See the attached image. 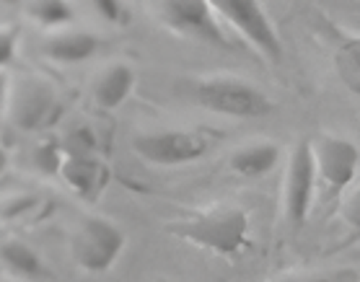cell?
Returning a JSON list of instances; mask_svg holds the SVG:
<instances>
[{
	"instance_id": "7",
	"label": "cell",
	"mask_w": 360,
	"mask_h": 282,
	"mask_svg": "<svg viewBox=\"0 0 360 282\" xmlns=\"http://www.w3.org/2000/svg\"><path fill=\"white\" fill-rule=\"evenodd\" d=\"M316 181H319V174H316L311 140H301L290 150L285 169V184H283V207H285L288 223L293 228H301L306 223V218H309Z\"/></svg>"
},
{
	"instance_id": "5",
	"label": "cell",
	"mask_w": 360,
	"mask_h": 282,
	"mask_svg": "<svg viewBox=\"0 0 360 282\" xmlns=\"http://www.w3.org/2000/svg\"><path fill=\"white\" fill-rule=\"evenodd\" d=\"M215 13L226 24L244 37L254 49H259L267 60L280 63L283 60V41H280L270 16L254 0H215Z\"/></svg>"
},
{
	"instance_id": "13",
	"label": "cell",
	"mask_w": 360,
	"mask_h": 282,
	"mask_svg": "<svg viewBox=\"0 0 360 282\" xmlns=\"http://www.w3.org/2000/svg\"><path fill=\"white\" fill-rule=\"evenodd\" d=\"M98 47H101V39L96 34L70 29V32L52 34L44 41V55L60 65H78L91 60L98 52Z\"/></svg>"
},
{
	"instance_id": "17",
	"label": "cell",
	"mask_w": 360,
	"mask_h": 282,
	"mask_svg": "<svg viewBox=\"0 0 360 282\" xmlns=\"http://www.w3.org/2000/svg\"><path fill=\"white\" fill-rule=\"evenodd\" d=\"M65 158H68V150L60 140H44V143H39V146L34 148L32 163L44 177H60Z\"/></svg>"
},
{
	"instance_id": "22",
	"label": "cell",
	"mask_w": 360,
	"mask_h": 282,
	"mask_svg": "<svg viewBox=\"0 0 360 282\" xmlns=\"http://www.w3.org/2000/svg\"><path fill=\"white\" fill-rule=\"evenodd\" d=\"M288 282H337V277H332V274H309V277H298V280Z\"/></svg>"
},
{
	"instance_id": "20",
	"label": "cell",
	"mask_w": 360,
	"mask_h": 282,
	"mask_svg": "<svg viewBox=\"0 0 360 282\" xmlns=\"http://www.w3.org/2000/svg\"><path fill=\"white\" fill-rule=\"evenodd\" d=\"M91 6H94V11H96L98 16L107 18L109 24H122L124 21V6L117 3V0H96Z\"/></svg>"
},
{
	"instance_id": "10",
	"label": "cell",
	"mask_w": 360,
	"mask_h": 282,
	"mask_svg": "<svg viewBox=\"0 0 360 282\" xmlns=\"http://www.w3.org/2000/svg\"><path fill=\"white\" fill-rule=\"evenodd\" d=\"M60 177L83 202H98L112 181V166L101 155H68Z\"/></svg>"
},
{
	"instance_id": "6",
	"label": "cell",
	"mask_w": 360,
	"mask_h": 282,
	"mask_svg": "<svg viewBox=\"0 0 360 282\" xmlns=\"http://www.w3.org/2000/svg\"><path fill=\"white\" fill-rule=\"evenodd\" d=\"M158 18L164 21L172 32L189 37V39L205 41L210 47L231 49V39L218 24L213 3L205 0H174V3H156Z\"/></svg>"
},
{
	"instance_id": "1",
	"label": "cell",
	"mask_w": 360,
	"mask_h": 282,
	"mask_svg": "<svg viewBox=\"0 0 360 282\" xmlns=\"http://www.w3.org/2000/svg\"><path fill=\"white\" fill-rule=\"evenodd\" d=\"M176 238L195 243L197 249L213 251L218 257H238L249 249V212L236 205H215L197 210L195 215L169 226Z\"/></svg>"
},
{
	"instance_id": "18",
	"label": "cell",
	"mask_w": 360,
	"mask_h": 282,
	"mask_svg": "<svg viewBox=\"0 0 360 282\" xmlns=\"http://www.w3.org/2000/svg\"><path fill=\"white\" fill-rule=\"evenodd\" d=\"M68 155H98V135L91 124H75L63 140Z\"/></svg>"
},
{
	"instance_id": "11",
	"label": "cell",
	"mask_w": 360,
	"mask_h": 282,
	"mask_svg": "<svg viewBox=\"0 0 360 282\" xmlns=\"http://www.w3.org/2000/svg\"><path fill=\"white\" fill-rule=\"evenodd\" d=\"M135 83H138V73L127 63L109 65L107 70L96 78V83H94V101L104 112L120 109L130 98L132 91H135Z\"/></svg>"
},
{
	"instance_id": "2",
	"label": "cell",
	"mask_w": 360,
	"mask_h": 282,
	"mask_svg": "<svg viewBox=\"0 0 360 282\" xmlns=\"http://www.w3.org/2000/svg\"><path fill=\"white\" fill-rule=\"evenodd\" d=\"M192 96L207 112L236 120H262L275 112L272 98L259 86L233 75L197 78L192 83Z\"/></svg>"
},
{
	"instance_id": "14",
	"label": "cell",
	"mask_w": 360,
	"mask_h": 282,
	"mask_svg": "<svg viewBox=\"0 0 360 282\" xmlns=\"http://www.w3.org/2000/svg\"><path fill=\"white\" fill-rule=\"evenodd\" d=\"M280 161V146L272 140H254L246 143L231 155V169L244 179H262L267 177Z\"/></svg>"
},
{
	"instance_id": "21",
	"label": "cell",
	"mask_w": 360,
	"mask_h": 282,
	"mask_svg": "<svg viewBox=\"0 0 360 282\" xmlns=\"http://www.w3.org/2000/svg\"><path fill=\"white\" fill-rule=\"evenodd\" d=\"M13 52H16V29H3L0 34V63L3 68H8L13 63Z\"/></svg>"
},
{
	"instance_id": "19",
	"label": "cell",
	"mask_w": 360,
	"mask_h": 282,
	"mask_svg": "<svg viewBox=\"0 0 360 282\" xmlns=\"http://www.w3.org/2000/svg\"><path fill=\"white\" fill-rule=\"evenodd\" d=\"M342 218H345V223L350 226L352 233L360 236V186L350 194V197H347V200H345V205H342Z\"/></svg>"
},
{
	"instance_id": "15",
	"label": "cell",
	"mask_w": 360,
	"mask_h": 282,
	"mask_svg": "<svg viewBox=\"0 0 360 282\" xmlns=\"http://www.w3.org/2000/svg\"><path fill=\"white\" fill-rule=\"evenodd\" d=\"M332 60H335L337 78L342 81L345 89L355 94V96H360V37L342 34L337 39Z\"/></svg>"
},
{
	"instance_id": "8",
	"label": "cell",
	"mask_w": 360,
	"mask_h": 282,
	"mask_svg": "<svg viewBox=\"0 0 360 282\" xmlns=\"http://www.w3.org/2000/svg\"><path fill=\"white\" fill-rule=\"evenodd\" d=\"M311 148H314V161H316L319 181L332 194L345 192L352 184L355 174H358V166H360L358 146L352 140H347V137L321 135L319 140H314Z\"/></svg>"
},
{
	"instance_id": "4",
	"label": "cell",
	"mask_w": 360,
	"mask_h": 282,
	"mask_svg": "<svg viewBox=\"0 0 360 282\" xmlns=\"http://www.w3.org/2000/svg\"><path fill=\"white\" fill-rule=\"evenodd\" d=\"M132 150L150 166H187L210 150V135L205 129H161L132 137Z\"/></svg>"
},
{
	"instance_id": "16",
	"label": "cell",
	"mask_w": 360,
	"mask_h": 282,
	"mask_svg": "<svg viewBox=\"0 0 360 282\" xmlns=\"http://www.w3.org/2000/svg\"><path fill=\"white\" fill-rule=\"evenodd\" d=\"M29 16L41 29H60V26L73 24L75 13L63 0H39V3H29Z\"/></svg>"
},
{
	"instance_id": "12",
	"label": "cell",
	"mask_w": 360,
	"mask_h": 282,
	"mask_svg": "<svg viewBox=\"0 0 360 282\" xmlns=\"http://www.w3.org/2000/svg\"><path fill=\"white\" fill-rule=\"evenodd\" d=\"M0 259L11 277H18L24 282H52V269L44 264V259L29 243L6 238L3 249H0Z\"/></svg>"
},
{
	"instance_id": "3",
	"label": "cell",
	"mask_w": 360,
	"mask_h": 282,
	"mask_svg": "<svg viewBox=\"0 0 360 282\" xmlns=\"http://www.w3.org/2000/svg\"><path fill=\"white\" fill-rule=\"evenodd\" d=\"M122 251V228L107 218H98V215L83 218L70 236V254H73L75 264L89 274L109 272L117 264Z\"/></svg>"
},
{
	"instance_id": "9",
	"label": "cell",
	"mask_w": 360,
	"mask_h": 282,
	"mask_svg": "<svg viewBox=\"0 0 360 282\" xmlns=\"http://www.w3.org/2000/svg\"><path fill=\"white\" fill-rule=\"evenodd\" d=\"M63 101L52 86L41 81H26L18 86L13 104H11V120L18 129L34 132V129H47L60 120Z\"/></svg>"
}]
</instances>
